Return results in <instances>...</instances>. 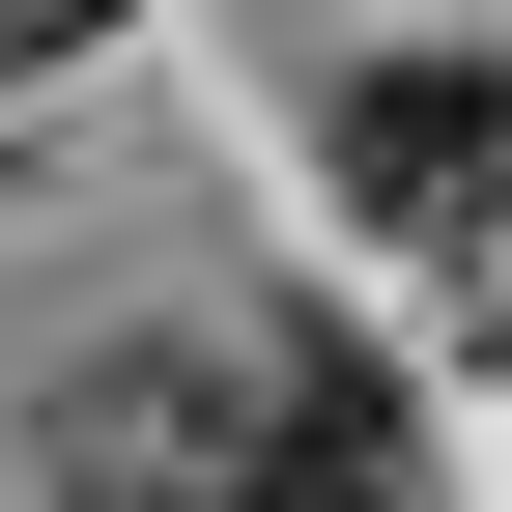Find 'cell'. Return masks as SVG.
Here are the masks:
<instances>
[{
  "label": "cell",
  "instance_id": "2",
  "mask_svg": "<svg viewBox=\"0 0 512 512\" xmlns=\"http://www.w3.org/2000/svg\"><path fill=\"white\" fill-rule=\"evenodd\" d=\"M313 143H342V200L399 256H484V313H512V57L484 29H370L342 86H313Z\"/></svg>",
  "mask_w": 512,
  "mask_h": 512
},
{
  "label": "cell",
  "instance_id": "1",
  "mask_svg": "<svg viewBox=\"0 0 512 512\" xmlns=\"http://www.w3.org/2000/svg\"><path fill=\"white\" fill-rule=\"evenodd\" d=\"M57 512H427V427L370 342L228 313V342H114L57 399Z\"/></svg>",
  "mask_w": 512,
  "mask_h": 512
}]
</instances>
